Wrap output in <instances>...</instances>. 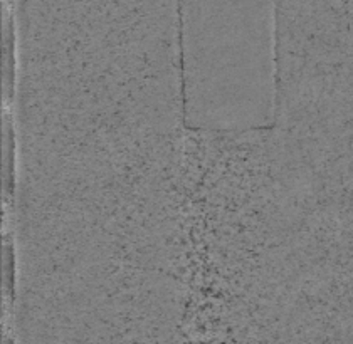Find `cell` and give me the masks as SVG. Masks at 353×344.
Returning <instances> with one entry per match:
<instances>
[{
  "instance_id": "6da1fadb",
  "label": "cell",
  "mask_w": 353,
  "mask_h": 344,
  "mask_svg": "<svg viewBox=\"0 0 353 344\" xmlns=\"http://www.w3.org/2000/svg\"><path fill=\"white\" fill-rule=\"evenodd\" d=\"M183 121L207 133L274 125L278 103L276 2H180Z\"/></svg>"
}]
</instances>
